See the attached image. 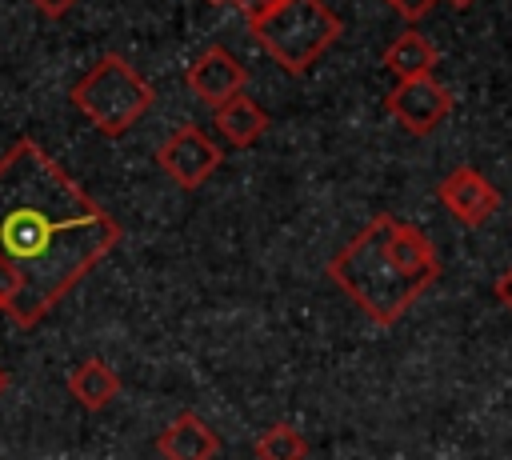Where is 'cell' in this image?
Segmentation results:
<instances>
[{
	"instance_id": "277c9868",
	"label": "cell",
	"mask_w": 512,
	"mask_h": 460,
	"mask_svg": "<svg viewBox=\"0 0 512 460\" xmlns=\"http://www.w3.org/2000/svg\"><path fill=\"white\" fill-rule=\"evenodd\" d=\"M72 104L96 132L120 136L152 108V88L124 56H104L80 76V84L72 88Z\"/></svg>"
},
{
	"instance_id": "ac0fdd59",
	"label": "cell",
	"mask_w": 512,
	"mask_h": 460,
	"mask_svg": "<svg viewBox=\"0 0 512 460\" xmlns=\"http://www.w3.org/2000/svg\"><path fill=\"white\" fill-rule=\"evenodd\" d=\"M4 388H8V372L0 368V396H4Z\"/></svg>"
},
{
	"instance_id": "6da1fadb",
	"label": "cell",
	"mask_w": 512,
	"mask_h": 460,
	"mask_svg": "<svg viewBox=\"0 0 512 460\" xmlns=\"http://www.w3.org/2000/svg\"><path fill=\"white\" fill-rule=\"evenodd\" d=\"M120 240V224L36 144L0 156V312L40 324Z\"/></svg>"
},
{
	"instance_id": "ffe728a7",
	"label": "cell",
	"mask_w": 512,
	"mask_h": 460,
	"mask_svg": "<svg viewBox=\"0 0 512 460\" xmlns=\"http://www.w3.org/2000/svg\"><path fill=\"white\" fill-rule=\"evenodd\" d=\"M208 4H224V0H208Z\"/></svg>"
},
{
	"instance_id": "52a82bcc",
	"label": "cell",
	"mask_w": 512,
	"mask_h": 460,
	"mask_svg": "<svg viewBox=\"0 0 512 460\" xmlns=\"http://www.w3.org/2000/svg\"><path fill=\"white\" fill-rule=\"evenodd\" d=\"M156 164L180 184V188H200L216 164H220V148L200 132V128H176L160 148H156Z\"/></svg>"
},
{
	"instance_id": "d6986e66",
	"label": "cell",
	"mask_w": 512,
	"mask_h": 460,
	"mask_svg": "<svg viewBox=\"0 0 512 460\" xmlns=\"http://www.w3.org/2000/svg\"><path fill=\"white\" fill-rule=\"evenodd\" d=\"M448 4H456V8H468V4H476V0H448Z\"/></svg>"
},
{
	"instance_id": "9a60e30c",
	"label": "cell",
	"mask_w": 512,
	"mask_h": 460,
	"mask_svg": "<svg viewBox=\"0 0 512 460\" xmlns=\"http://www.w3.org/2000/svg\"><path fill=\"white\" fill-rule=\"evenodd\" d=\"M388 4H392L404 20H420L424 12H432V4H436V0H388Z\"/></svg>"
},
{
	"instance_id": "7a4b0ae2",
	"label": "cell",
	"mask_w": 512,
	"mask_h": 460,
	"mask_svg": "<svg viewBox=\"0 0 512 460\" xmlns=\"http://www.w3.org/2000/svg\"><path fill=\"white\" fill-rule=\"evenodd\" d=\"M328 276L372 324H396L440 276V256L416 224L380 212L332 256Z\"/></svg>"
},
{
	"instance_id": "8992f818",
	"label": "cell",
	"mask_w": 512,
	"mask_h": 460,
	"mask_svg": "<svg viewBox=\"0 0 512 460\" xmlns=\"http://www.w3.org/2000/svg\"><path fill=\"white\" fill-rule=\"evenodd\" d=\"M436 196H440V204L452 212V220L464 224V228H480V224H488L492 212L500 208V192H496V184H492L480 168H468V164L452 168V172L440 180Z\"/></svg>"
},
{
	"instance_id": "5bb4252c",
	"label": "cell",
	"mask_w": 512,
	"mask_h": 460,
	"mask_svg": "<svg viewBox=\"0 0 512 460\" xmlns=\"http://www.w3.org/2000/svg\"><path fill=\"white\" fill-rule=\"evenodd\" d=\"M232 4H236V8H240V12L248 16V24H256V20L272 16V12H276V8L284 4V0H232Z\"/></svg>"
},
{
	"instance_id": "4fadbf2b",
	"label": "cell",
	"mask_w": 512,
	"mask_h": 460,
	"mask_svg": "<svg viewBox=\"0 0 512 460\" xmlns=\"http://www.w3.org/2000/svg\"><path fill=\"white\" fill-rule=\"evenodd\" d=\"M304 456H308V440L292 424H272L256 436V460H304Z\"/></svg>"
},
{
	"instance_id": "e0dca14e",
	"label": "cell",
	"mask_w": 512,
	"mask_h": 460,
	"mask_svg": "<svg viewBox=\"0 0 512 460\" xmlns=\"http://www.w3.org/2000/svg\"><path fill=\"white\" fill-rule=\"evenodd\" d=\"M32 4H36L44 16H64V12H68L76 0H32Z\"/></svg>"
},
{
	"instance_id": "3957f363",
	"label": "cell",
	"mask_w": 512,
	"mask_h": 460,
	"mask_svg": "<svg viewBox=\"0 0 512 460\" xmlns=\"http://www.w3.org/2000/svg\"><path fill=\"white\" fill-rule=\"evenodd\" d=\"M256 44L288 72L312 68L344 32L340 16L324 0H284L272 16L248 24Z\"/></svg>"
},
{
	"instance_id": "9c48e42d",
	"label": "cell",
	"mask_w": 512,
	"mask_h": 460,
	"mask_svg": "<svg viewBox=\"0 0 512 460\" xmlns=\"http://www.w3.org/2000/svg\"><path fill=\"white\" fill-rule=\"evenodd\" d=\"M156 452L164 460H212L220 452L216 432L196 416V412H180L160 436H156Z\"/></svg>"
},
{
	"instance_id": "7c38bea8",
	"label": "cell",
	"mask_w": 512,
	"mask_h": 460,
	"mask_svg": "<svg viewBox=\"0 0 512 460\" xmlns=\"http://www.w3.org/2000/svg\"><path fill=\"white\" fill-rule=\"evenodd\" d=\"M68 388H72V396H76L88 412H96V408H104V404L116 400L120 376H116L104 360H84V364H76V372L68 376Z\"/></svg>"
},
{
	"instance_id": "8fae6325",
	"label": "cell",
	"mask_w": 512,
	"mask_h": 460,
	"mask_svg": "<svg viewBox=\"0 0 512 460\" xmlns=\"http://www.w3.org/2000/svg\"><path fill=\"white\" fill-rule=\"evenodd\" d=\"M264 128H268V112L248 96H236L224 108H216V132L236 148L256 144V136H264Z\"/></svg>"
},
{
	"instance_id": "2e32d148",
	"label": "cell",
	"mask_w": 512,
	"mask_h": 460,
	"mask_svg": "<svg viewBox=\"0 0 512 460\" xmlns=\"http://www.w3.org/2000/svg\"><path fill=\"white\" fill-rule=\"evenodd\" d=\"M492 292H496V300H500V304L512 312V264L500 272V280H496V288H492Z\"/></svg>"
},
{
	"instance_id": "ba28073f",
	"label": "cell",
	"mask_w": 512,
	"mask_h": 460,
	"mask_svg": "<svg viewBox=\"0 0 512 460\" xmlns=\"http://www.w3.org/2000/svg\"><path fill=\"white\" fill-rule=\"evenodd\" d=\"M244 68L236 64V56H228L224 48H208L192 68H188V84L200 100H208L212 108H224L228 100L244 96Z\"/></svg>"
},
{
	"instance_id": "30bf717a",
	"label": "cell",
	"mask_w": 512,
	"mask_h": 460,
	"mask_svg": "<svg viewBox=\"0 0 512 460\" xmlns=\"http://www.w3.org/2000/svg\"><path fill=\"white\" fill-rule=\"evenodd\" d=\"M436 60H440V56H436L432 40H424L420 32H400V36L388 44V52H384V68H388L396 80L432 76Z\"/></svg>"
},
{
	"instance_id": "5b68a950",
	"label": "cell",
	"mask_w": 512,
	"mask_h": 460,
	"mask_svg": "<svg viewBox=\"0 0 512 460\" xmlns=\"http://www.w3.org/2000/svg\"><path fill=\"white\" fill-rule=\"evenodd\" d=\"M388 116L412 132V136H428L432 128L444 124V116L452 112V92L436 80V76H416V80H400L388 100H384Z\"/></svg>"
}]
</instances>
